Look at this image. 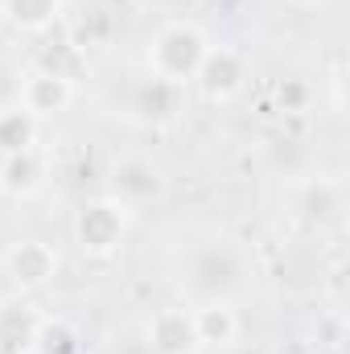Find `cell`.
<instances>
[{"mask_svg":"<svg viewBox=\"0 0 350 354\" xmlns=\"http://www.w3.org/2000/svg\"><path fill=\"white\" fill-rule=\"evenodd\" d=\"M194 83L210 103H231L248 87V58L239 50H231V46H210L198 75H194Z\"/></svg>","mask_w":350,"mask_h":354,"instance_id":"cell-5","label":"cell"},{"mask_svg":"<svg viewBox=\"0 0 350 354\" xmlns=\"http://www.w3.org/2000/svg\"><path fill=\"white\" fill-rule=\"evenodd\" d=\"M145 346L149 354H202L198 330H194V309L165 305L145 322Z\"/></svg>","mask_w":350,"mask_h":354,"instance_id":"cell-7","label":"cell"},{"mask_svg":"<svg viewBox=\"0 0 350 354\" xmlns=\"http://www.w3.org/2000/svg\"><path fill=\"white\" fill-rule=\"evenodd\" d=\"M252 284V256L235 239H206L185 260V288L194 301H235Z\"/></svg>","mask_w":350,"mask_h":354,"instance_id":"cell-1","label":"cell"},{"mask_svg":"<svg viewBox=\"0 0 350 354\" xmlns=\"http://www.w3.org/2000/svg\"><path fill=\"white\" fill-rule=\"evenodd\" d=\"M42 313L33 301H0V354H33V338H37Z\"/></svg>","mask_w":350,"mask_h":354,"instance_id":"cell-10","label":"cell"},{"mask_svg":"<svg viewBox=\"0 0 350 354\" xmlns=\"http://www.w3.org/2000/svg\"><path fill=\"white\" fill-rule=\"evenodd\" d=\"M66 0H0V12L21 33H50L62 17Z\"/></svg>","mask_w":350,"mask_h":354,"instance_id":"cell-12","label":"cell"},{"mask_svg":"<svg viewBox=\"0 0 350 354\" xmlns=\"http://www.w3.org/2000/svg\"><path fill=\"white\" fill-rule=\"evenodd\" d=\"M33 354H83V330L71 317H42Z\"/></svg>","mask_w":350,"mask_h":354,"instance_id":"cell-14","label":"cell"},{"mask_svg":"<svg viewBox=\"0 0 350 354\" xmlns=\"http://www.w3.org/2000/svg\"><path fill=\"white\" fill-rule=\"evenodd\" d=\"M33 145H37V120L25 107H17V103L0 107V157L33 149Z\"/></svg>","mask_w":350,"mask_h":354,"instance_id":"cell-15","label":"cell"},{"mask_svg":"<svg viewBox=\"0 0 350 354\" xmlns=\"http://www.w3.org/2000/svg\"><path fill=\"white\" fill-rule=\"evenodd\" d=\"M276 103H280L284 115H305L309 103H313V87L301 83V79H284V83L276 87Z\"/></svg>","mask_w":350,"mask_h":354,"instance_id":"cell-16","label":"cell"},{"mask_svg":"<svg viewBox=\"0 0 350 354\" xmlns=\"http://www.w3.org/2000/svg\"><path fill=\"white\" fill-rule=\"evenodd\" d=\"M128 223H132V210L116 198H91L79 206L75 214V243L83 248V256L91 260H107L120 252L124 235H128Z\"/></svg>","mask_w":350,"mask_h":354,"instance_id":"cell-3","label":"cell"},{"mask_svg":"<svg viewBox=\"0 0 350 354\" xmlns=\"http://www.w3.org/2000/svg\"><path fill=\"white\" fill-rule=\"evenodd\" d=\"M4 268H8V276L21 292H37L58 276V252L46 239H21V243L8 248Z\"/></svg>","mask_w":350,"mask_h":354,"instance_id":"cell-8","label":"cell"},{"mask_svg":"<svg viewBox=\"0 0 350 354\" xmlns=\"http://www.w3.org/2000/svg\"><path fill=\"white\" fill-rule=\"evenodd\" d=\"M50 177V157L33 145V149H21V153H8L0 157V189L8 198H33Z\"/></svg>","mask_w":350,"mask_h":354,"instance_id":"cell-9","label":"cell"},{"mask_svg":"<svg viewBox=\"0 0 350 354\" xmlns=\"http://www.w3.org/2000/svg\"><path fill=\"white\" fill-rule=\"evenodd\" d=\"M107 198L124 202L128 210L165 198V174H161V165H153L149 157H136V153L116 157L111 169H107Z\"/></svg>","mask_w":350,"mask_h":354,"instance_id":"cell-4","label":"cell"},{"mask_svg":"<svg viewBox=\"0 0 350 354\" xmlns=\"http://www.w3.org/2000/svg\"><path fill=\"white\" fill-rule=\"evenodd\" d=\"M206 50H210V37H206L198 25H190V21H169V25H161V29L153 33L145 62H149V75H153V79L174 83V87L185 91L194 83V75H198Z\"/></svg>","mask_w":350,"mask_h":354,"instance_id":"cell-2","label":"cell"},{"mask_svg":"<svg viewBox=\"0 0 350 354\" xmlns=\"http://www.w3.org/2000/svg\"><path fill=\"white\" fill-rule=\"evenodd\" d=\"M71 99H75V79L66 71L37 66L33 75H25L17 83V107H25L33 120H50V115L66 111Z\"/></svg>","mask_w":350,"mask_h":354,"instance_id":"cell-6","label":"cell"},{"mask_svg":"<svg viewBox=\"0 0 350 354\" xmlns=\"http://www.w3.org/2000/svg\"><path fill=\"white\" fill-rule=\"evenodd\" d=\"M181 95H185L181 87L161 83V79L149 75V79L136 87V111H140L145 120H174L177 111H181Z\"/></svg>","mask_w":350,"mask_h":354,"instance_id":"cell-13","label":"cell"},{"mask_svg":"<svg viewBox=\"0 0 350 354\" xmlns=\"http://www.w3.org/2000/svg\"><path fill=\"white\" fill-rule=\"evenodd\" d=\"M194 330L202 346H231L239 338V313L231 301H198L194 305Z\"/></svg>","mask_w":350,"mask_h":354,"instance_id":"cell-11","label":"cell"}]
</instances>
